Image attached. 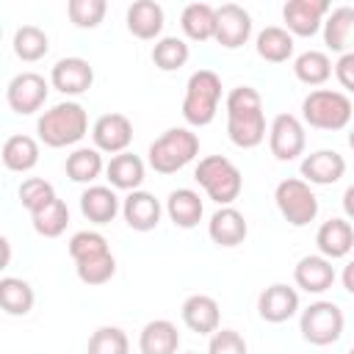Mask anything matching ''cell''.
Here are the masks:
<instances>
[{
  "mask_svg": "<svg viewBox=\"0 0 354 354\" xmlns=\"http://www.w3.org/2000/svg\"><path fill=\"white\" fill-rule=\"evenodd\" d=\"M180 28L191 41H210L216 36V8L210 3H188L180 14Z\"/></svg>",
  "mask_w": 354,
  "mask_h": 354,
  "instance_id": "83f0119b",
  "label": "cell"
},
{
  "mask_svg": "<svg viewBox=\"0 0 354 354\" xmlns=\"http://www.w3.org/2000/svg\"><path fill=\"white\" fill-rule=\"evenodd\" d=\"M335 64L329 61L326 53L321 50H307L293 61V75L304 83V86H324L332 77Z\"/></svg>",
  "mask_w": 354,
  "mask_h": 354,
  "instance_id": "d6a6232c",
  "label": "cell"
},
{
  "mask_svg": "<svg viewBox=\"0 0 354 354\" xmlns=\"http://www.w3.org/2000/svg\"><path fill=\"white\" fill-rule=\"evenodd\" d=\"M221 102V77L213 69H196L185 83L183 119L191 127H205L216 119Z\"/></svg>",
  "mask_w": 354,
  "mask_h": 354,
  "instance_id": "3957f363",
  "label": "cell"
},
{
  "mask_svg": "<svg viewBox=\"0 0 354 354\" xmlns=\"http://www.w3.org/2000/svg\"><path fill=\"white\" fill-rule=\"evenodd\" d=\"M166 213H169V218L174 221V227H180V230H194V227L202 221L205 205H202V196H199L194 188H177V191H171L169 199H166Z\"/></svg>",
  "mask_w": 354,
  "mask_h": 354,
  "instance_id": "d4e9b609",
  "label": "cell"
},
{
  "mask_svg": "<svg viewBox=\"0 0 354 354\" xmlns=\"http://www.w3.org/2000/svg\"><path fill=\"white\" fill-rule=\"evenodd\" d=\"M183 324L196 335H213L221 329V310L213 296L194 293L183 301Z\"/></svg>",
  "mask_w": 354,
  "mask_h": 354,
  "instance_id": "e0dca14e",
  "label": "cell"
},
{
  "mask_svg": "<svg viewBox=\"0 0 354 354\" xmlns=\"http://www.w3.org/2000/svg\"><path fill=\"white\" fill-rule=\"evenodd\" d=\"M268 147H271V155L277 160H282V163L296 160L307 147V136H304L301 119L293 116V113L274 116V122L268 127Z\"/></svg>",
  "mask_w": 354,
  "mask_h": 354,
  "instance_id": "30bf717a",
  "label": "cell"
},
{
  "mask_svg": "<svg viewBox=\"0 0 354 354\" xmlns=\"http://www.w3.org/2000/svg\"><path fill=\"white\" fill-rule=\"evenodd\" d=\"M351 100L332 88H315L301 100V119L315 130H343L351 122Z\"/></svg>",
  "mask_w": 354,
  "mask_h": 354,
  "instance_id": "8992f818",
  "label": "cell"
},
{
  "mask_svg": "<svg viewBox=\"0 0 354 354\" xmlns=\"http://www.w3.org/2000/svg\"><path fill=\"white\" fill-rule=\"evenodd\" d=\"M36 133L41 138L44 147L61 149V147H72L77 144L86 133H88V116L86 108L75 100L58 102L50 111H44L36 122Z\"/></svg>",
  "mask_w": 354,
  "mask_h": 354,
  "instance_id": "7a4b0ae2",
  "label": "cell"
},
{
  "mask_svg": "<svg viewBox=\"0 0 354 354\" xmlns=\"http://www.w3.org/2000/svg\"><path fill=\"white\" fill-rule=\"evenodd\" d=\"M30 218H33V230L41 238H58L69 224V207L64 199H55L47 207H41L39 213H33Z\"/></svg>",
  "mask_w": 354,
  "mask_h": 354,
  "instance_id": "d590c367",
  "label": "cell"
},
{
  "mask_svg": "<svg viewBox=\"0 0 354 354\" xmlns=\"http://www.w3.org/2000/svg\"><path fill=\"white\" fill-rule=\"evenodd\" d=\"M332 6L326 0H288L282 6L285 30L290 36H315L324 28Z\"/></svg>",
  "mask_w": 354,
  "mask_h": 354,
  "instance_id": "8fae6325",
  "label": "cell"
},
{
  "mask_svg": "<svg viewBox=\"0 0 354 354\" xmlns=\"http://www.w3.org/2000/svg\"><path fill=\"white\" fill-rule=\"evenodd\" d=\"M138 348L141 354H177L180 348V332L171 321L155 318L149 321L141 335H138Z\"/></svg>",
  "mask_w": 354,
  "mask_h": 354,
  "instance_id": "484cf974",
  "label": "cell"
},
{
  "mask_svg": "<svg viewBox=\"0 0 354 354\" xmlns=\"http://www.w3.org/2000/svg\"><path fill=\"white\" fill-rule=\"evenodd\" d=\"M33 288L19 277H3L0 279V307L6 315H28L33 310Z\"/></svg>",
  "mask_w": 354,
  "mask_h": 354,
  "instance_id": "1f68e13d",
  "label": "cell"
},
{
  "mask_svg": "<svg viewBox=\"0 0 354 354\" xmlns=\"http://www.w3.org/2000/svg\"><path fill=\"white\" fill-rule=\"evenodd\" d=\"M64 169H66V177L72 183L88 185V183H94L105 171V163H102V155H100L97 147H77L75 152L66 155Z\"/></svg>",
  "mask_w": 354,
  "mask_h": 354,
  "instance_id": "f1b7e54d",
  "label": "cell"
},
{
  "mask_svg": "<svg viewBox=\"0 0 354 354\" xmlns=\"http://www.w3.org/2000/svg\"><path fill=\"white\" fill-rule=\"evenodd\" d=\"M348 147H351V152H354V127L348 130Z\"/></svg>",
  "mask_w": 354,
  "mask_h": 354,
  "instance_id": "7dc6e473",
  "label": "cell"
},
{
  "mask_svg": "<svg viewBox=\"0 0 354 354\" xmlns=\"http://www.w3.org/2000/svg\"><path fill=\"white\" fill-rule=\"evenodd\" d=\"M149 166L158 174H174L199 155V138L188 127H169L149 144Z\"/></svg>",
  "mask_w": 354,
  "mask_h": 354,
  "instance_id": "5b68a950",
  "label": "cell"
},
{
  "mask_svg": "<svg viewBox=\"0 0 354 354\" xmlns=\"http://www.w3.org/2000/svg\"><path fill=\"white\" fill-rule=\"evenodd\" d=\"M346 354H354V346H351V348H348V351H346Z\"/></svg>",
  "mask_w": 354,
  "mask_h": 354,
  "instance_id": "c3c4849f",
  "label": "cell"
},
{
  "mask_svg": "<svg viewBox=\"0 0 354 354\" xmlns=\"http://www.w3.org/2000/svg\"><path fill=\"white\" fill-rule=\"evenodd\" d=\"M315 246L326 260H340L354 249V227L348 218H329L315 232Z\"/></svg>",
  "mask_w": 354,
  "mask_h": 354,
  "instance_id": "ffe728a7",
  "label": "cell"
},
{
  "mask_svg": "<svg viewBox=\"0 0 354 354\" xmlns=\"http://www.w3.org/2000/svg\"><path fill=\"white\" fill-rule=\"evenodd\" d=\"M188 44L180 39V36H163L155 41L152 47V64L160 69V72H177L188 64Z\"/></svg>",
  "mask_w": 354,
  "mask_h": 354,
  "instance_id": "e575fe53",
  "label": "cell"
},
{
  "mask_svg": "<svg viewBox=\"0 0 354 354\" xmlns=\"http://www.w3.org/2000/svg\"><path fill=\"white\" fill-rule=\"evenodd\" d=\"M105 11H108L105 0H69V6H66V14H69L72 25L80 28V30L97 28L105 19Z\"/></svg>",
  "mask_w": 354,
  "mask_h": 354,
  "instance_id": "f35d334b",
  "label": "cell"
},
{
  "mask_svg": "<svg viewBox=\"0 0 354 354\" xmlns=\"http://www.w3.org/2000/svg\"><path fill=\"white\" fill-rule=\"evenodd\" d=\"M163 22H166L163 6L155 3V0H136L127 8V30L136 39H144V41L158 39L160 30H163Z\"/></svg>",
  "mask_w": 354,
  "mask_h": 354,
  "instance_id": "cb8c5ba5",
  "label": "cell"
},
{
  "mask_svg": "<svg viewBox=\"0 0 354 354\" xmlns=\"http://www.w3.org/2000/svg\"><path fill=\"white\" fill-rule=\"evenodd\" d=\"M343 310L335 301H313L307 310H301V321H299V332L307 343L313 346H332L340 340L343 335Z\"/></svg>",
  "mask_w": 354,
  "mask_h": 354,
  "instance_id": "ba28073f",
  "label": "cell"
},
{
  "mask_svg": "<svg viewBox=\"0 0 354 354\" xmlns=\"http://www.w3.org/2000/svg\"><path fill=\"white\" fill-rule=\"evenodd\" d=\"M160 213H163V207L155 199V194H149V191H141L138 188V191H130L122 199V216H124L127 227L136 230V232L155 230L160 224Z\"/></svg>",
  "mask_w": 354,
  "mask_h": 354,
  "instance_id": "9a60e30c",
  "label": "cell"
},
{
  "mask_svg": "<svg viewBox=\"0 0 354 354\" xmlns=\"http://www.w3.org/2000/svg\"><path fill=\"white\" fill-rule=\"evenodd\" d=\"M227 136L238 149H254L266 138L263 97L252 86H235L227 100Z\"/></svg>",
  "mask_w": 354,
  "mask_h": 354,
  "instance_id": "6da1fadb",
  "label": "cell"
},
{
  "mask_svg": "<svg viewBox=\"0 0 354 354\" xmlns=\"http://www.w3.org/2000/svg\"><path fill=\"white\" fill-rule=\"evenodd\" d=\"M75 271H77V279L83 285H105L113 274H116V260L113 254H100V257H88V260H80L75 263Z\"/></svg>",
  "mask_w": 354,
  "mask_h": 354,
  "instance_id": "74e56055",
  "label": "cell"
},
{
  "mask_svg": "<svg viewBox=\"0 0 354 354\" xmlns=\"http://www.w3.org/2000/svg\"><path fill=\"white\" fill-rule=\"evenodd\" d=\"M39 163V144L30 136H8L3 144V166L8 171H30Z\"/></svg>",
  "mask_w": 354,
  "mask_h": 354,
  "instance_id": "4dcf8cb0",
  "label": "cell"
},
{
  "mask_svg": "<svg viewBox=\"0 0 354 354\" xmlns=\"http://www.w3.org/2000/svg\"><path fill=\"white\" fill-rule=\"evenodd\" d=\"M252 36V17L238 3H224L216 8V36L213 41L224 50H238Z\"/></svg>",
  "mask_w": 354,
  "mask_h": 354,
  "instance_id": "7c38bea8",
  "label": "cell"
},
{
  "mask_svg": "<svg viewBox=\"0 0 354 354\" xmlns=\"http://www.w3.org/2000/svg\"><path fill=\"white\" fill-rule=\"evenodd\" d=\"M47 91L50 86L39 72H19L6 86V102L14 113L30 116L47 102Z\"/></svg>",
  "mask_w": 354,
  "mask_h": 354,
  "instance_id": "9c48e42d",
  "label": "cell"
},
{
  "mask_svg": "<svg viewBox=\"0 0 354 354\" xmlns=\"http://www.w3.org/2000/svg\"><path fill=\"white\" fill-rule=\"evenodd\" d=\"M335 77L348 94H354V53H346L335 61Z\"/></svg>",
  "mask_w": 354,
  "mask_h": 354,
  "instance_id": "7bdbcfd3",
  "label": "cell"
},
{
  "mask_svg": "<svg viewBox=\"0 0 354 354\" xmlns=\"http://www.w3.org/2000/svg\"><path fill=\"white\" fill-rule=\"evenodd\" d=\"M91 83H94V66L86 58L69 55V58L55 61V66L50 69V86L66 97L86 94Z\"/></svg>",
  "mask_w": 354,
  "mask_h": 354,
  "instance_id": "4fadbf2b",
  "label": "cell"
},
{
  "mask_svg": "<svg viewBox=\"0 0 354 354\" xmlns=\"http://www.w3.org/2000/svg\"><path fill=\"white\" fill-rule=\"evenodd\" d=\"M324 44L332 53H354V8L337 6L324 19Z\"/></svg>",
  "mask_w": 354,
  "mask_h": 354,
  "instance_id": "603a6c76",
  "label": "cell"
},
{
  "mask_svg": "<svg viewBox=\"0 0 354 354\" xmlns=\"http://www.w3.org/2000/svg\"><path fill=\"white\" fill-rule=\"evenodd\" d=\"M185 354H194V351H185Z\"/></svg>",
  "mask_w": 354,
  "mask_h": 354,
  "instance_id": "681fc988",
  "label": "cell"
},
{
  "mask_svg": "<svg viewBox=\"0 0 354 354\" xmlns=\"http://www.w3.org/2000/svg\"><path fill=\"white\" fill-rule=\"evenodd\" d=\"M144 160L133 152H122V155H113L111 163L105 166V177L111 183V188H119V191H138V185L144 183Z\"/></svg>",
  "mask_w": 354,
  "mask_h": 354,
  "instance_id": "4316f807",
  "label": "cell"
},
{
  "mask_svg": "<svg viewBox=\"0 0 354 354\" xmlns=\"http://www.w3.org/2000/svg\"><path fill=\"white\" fill-rule=\"evenodd\" d=\"M0 246H3V266L0 268H6L8 260H11V243H8V238H0Z\"/></svg>",
  "mask_w": 354,
  "mask_h": 354,
  "instance_id": "bcb514c9",
  "label": "cell"
},
{
  "mask_svg": "<svg viewBox=\"0 0 354 354\" xmlns=\"http://www.w3.org/2000/svg\"><path fill=\"white\" fill-rule=\"evenodd\" d=\"M343 174H346V160L335 149H318L301 160V177L310 185H332Z\"/></svg>",
  "mask_w": 354,
  "mask_h": 354,
  "instance_id": "d6986e66",
  "label": "cell"
},
{
  "mask_svg": "<svg viewBox=\"0 0 354 354\" xmlns=\"http://www.w3.org/2000/svg\"><path fill=\"white\" fill-rule=\"evenodd\" d=\"M194 180L221 207L232 205L241 196V188H243L241 169L230 158H224V155H207V158H202L196 163V169H194Z\"/></svg>",
  "mask_w": 354,
  "mask_h": 354,
  "instance_id": "277c9868",
  "label": "cell"
},
{
  "mask_svg": "<svg viewBox=\"0 0 354 354\" xmlns=\"http://www.w3.org/2000/svg\"><path fill=\"white\" fill-rule=\"evenodd\" d=\"M58 196H55V188H53V183H47V180H41V177H28V180H22V185H19V202H22V207L33 216V213H39L41 207H47L50 202H55Z\"/></svg>",
  "mask_w": 354,
  "mask_h": 354,
  "instance_id": "8d00e7d4",
  "label": "cell"
},
{
  "mask_svg": "<svg viewBox=\"0 0 354 354\" xmlns=\"http://www.w3.org/2000/svg\"><path fill=\"white\" fill-rule=\"evenodd\" d=\"M340 279H343V288L354 296V260H348V263H346V268H343Z\"/></svg>",
  "mask_w": 354,
  "mask_h": 354,
  "instance_id": "f6af8a7d",
  "label": "cell"
},
{
  "mask_svg": "<svg viewBox=\"0 0 354 354\" xmlns=\"http://www.w3.org/2000/svg\"><path fill=\"white\" fill-rule=\"evenodd\" d=\"M254 50L263 61H271V64H285L290 55H293V36L279 28V25H268L257 33L254 39Z\"/></svg>",
  "mask_w": 354,
  "mask_h": 354,
  "instance_id": "f546056e",
  "label": "cell"
},
{
  "mask_svg": "<svg viewBox=\"0 0 354 354\" xmlns=\"http://www.w3.org/2000/svg\"><path fill=\"white\" fill-rule=\"evenodd\" d=\"M91 141L100 152L122 155L133 141V122L124 113H102L91 127Z\"/></svg>",
  "mask_w": 354,
  "mask_h": 354,
  "instance_id": "5bb4252c",
  "label": "cell"
},
{
  "mask_svg": "<svg viewBox=\"0 0 354 354\" xmlns=\"http://www.w3.org/2000/svg\"><path fill=\"white\" fill-rule=\"evenodd\" d=\"M130 340L119 326H100L88 337V354H127Z\"/></svg>",
  "mask_w": 354,
  "mask_h": 354,
  "instance_id": "ab89813d",
  "label": "cell"
},
{
  "mask_svg": "<svg viewBox=\"0 0 354 354\" xmlns=\"http://www.w3.org/2000/svg\"><path fill=\"white\" fill-rule=\"evenodd\" d=\"M207 235H210L213 243L230 249V246H238V243L246 241L249 224H246V218H243V213H241L238 207L227 205V207H218V210L210 216V221H207Z\"/></svg>",
  "mask_w": 354,
  "mask_h": 354,
  "instance_id": "ac0fdd59",
  "label": "cell"
},
{
  "mask_svg": "<svg viewBox=\"0 0 354 354\" xmlns=\"http://www.w3.org/2000/svg\"><path fill=\"white\" fill-rule=\"evenodd\" d=\"M293 279L304 293H324L335 285V266L324 254H307L296 263Z\"/></svg>",
  "mask_w": 354,
  "mask_h": 354,
  "instance_id": "44dd1931",
  "label": "cell"
},
{
  "mask_svg": "<svg viewBox=\"0 0 354 354\" xmlns=\"http://www.w3.org/2000/svg\"><path fill=\"white\" fill-rule=\"evenodd\" d=\"M343 213L348 221H354V183L343 191Z\"/></svg>",
  "mask_w": 354,
  "mask_h": 354,
  "instance_id": "ee69618b",
  "label": "cell"
},
{
  "mask_svg": "<svg viewBox=\"0 0 354 354\" xmlns=\"http://www.w3.org/2000/svg\"><path fill=\"white\" fill-rule=\"evenodd\" d=\"M207 354H246V340L235 329H218L210 335Z\"/></svg>",
  "mask_w": 354,
  "mask_h": 354,
  "instance_id": "b9f144b4",
  "label": "cell"
},
{
  "mask_svg": "<svg viewBox=\"0 0 354 354\" xmlns=\"http://www.w3.org/2000/svg\"><path fill=\"white\" fill-rule=\"evenodd\" d=\"M274 202L290 227H307L318 216V196L313 194L310 183H304L299 177L282 180L274 191Z\"/></svg>",
  "mask_w": 354,
  "mask_h": 354,
  "instance_id": "52a82bcc",
  "label": "cell"
},
{
  "mask_svg": "<svg viewBox=\"0 0 354 354\" xmlns=\"http://www.w3.org/2000/svg\"><path fill=\"white\" fill-rule=\"evenodd\" d=\"M119 210H122V202L111 185H88L80 194V213L91 224H111Z\"/></svg>",
  "mask_w": 354,
  "mask_h": 354,
  "instance_id": "7402d4cb",
  "label": "cell"
},
{
  "mask_svg": "<svg viewBox=\"0 0 354 354\" xmlns=\"http://www.w3.org/2000/svg\"><path fill=\"white\" fill-rule=\"evenodd\" d=\"M108 252L111 249H108L105 235H100L94 230H80V232H75L69 238V257L75 263L88 260V257H100V254H108Z\"/></svg>",
  "mask_w": 354,
  "mask_h": 354,
  "instance_id": "60d3db41",
  "label": "cell"
},
{
  "mask_svg": "<svg viewBox=\"0 0 354 354\" xmlns=\"http://www.w3.org/2000/svg\"><path fill=\"white\" fill-rule=\"evenodd\" d=\"M14 53L19 61H41L50 53V39L39 25H22L14 30Z\"/></svg>",
  "mask_w": 354,
  "mask_h": 354,
  "instance_id": "836d02e7",
  "label": "cell"
},
{
  "mask_svg": "<svg viewBox=\"0 0 354 354\" xmlns=\"http://www.w3.org/2000/svg\"><path fill=\"white\" fill-rule=\"evenodd\" d=\"M257 313L268 324H282V321L293 318L299 313V293H296V288L282 285V282L268 285L260 293V299H257Z\"/></svg>",
  "mask_w": 354,
  "mask_h": 354,
  "instance_id": "2e32d148",
  "label": "cell"
}]
</instances>
